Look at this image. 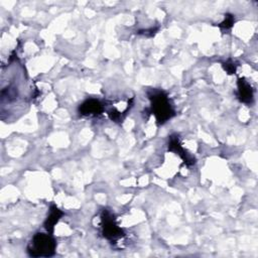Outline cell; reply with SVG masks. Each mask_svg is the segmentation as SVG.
<instances>
[{"label": "cell", "instance_id": "obj_1", "mask_svg": "<svg viewBox=\"0 0 258 258\" xmlns=\"http://www.w3.org/2000/svg\"><path fill=\"white\" fill-rule=\"evenodd\" d=\"M151 103L150 111L154 114L158 124H163L174 116V110L168 96L162 91H152L148 94Z\"/></svg>", "mask_w": 258, "mask_h": 258}, {"label": "cell", "instance_id": "obj_2", "mask_svg": "<svg viewBox=\"0 0 258 258\" xmlns=\"http://www.w3.org/2000/svg\"><path fill=\"white\" fill-rule=\"evenodd\" d=\"M56 243L50 234L37 233L33 236L27 251L33 257H49L55 252Z\"/></svg>", "mask_w": 258, "mask_h": 258}, {"label": "cell", "instance_id": "obj_3", "mask_svg": "<svg viewBox=\"0 0 258 258\" xmlns=\"http://www.w3.org/2000/svg\"><path fill=\"white\" fill-rule=\"evenodd\" d=\"M101 219H102V232L106 239L114 241L124 236L122 229L118 227L113 215L110 212L104 211Z\"/></svg>", "mask_w": 258, "mask_h": 258}, {"label": "cell", "instance_id": "obj_4", "mask_svg": "<svg viewBox=\"0 0 258 258\" xmlns=\"http://www.w3.org/2000/svg\"><path fill=\"white\" fill-rule=\"evenodd\" d=\"M104 106L103 104L96 99L86 100L79 108V112L84 116H96L103 112Z\"/></svg>", "mask_w": 258, "mask_h": 258}, {"label": "cell", "instance_id": "obj_5", "mask_svg": "<svg viewBox=\"0 0 258 258\" xmlns=\"http://www.w3.org/2000/svg\"><path fill=\"white\" fill-rule=\"evenodd\" d=\"M168 150L175 152L176 154H178L180 156V158L187 164V165H191L194 164L195 158L192 156H190L188 153H186V151L182 148V146L179 143V140L177 138L176 135H171L169 137V141H168Z\"/></svg>", "mask_w": 258, "mask_h": 258}, {"label": "cell", "instance_id": "obj_6", "mask_svg": "<svg viewBox=\"0 0 258 258\" xmlns=\"http://www.w3.org/2000/svg\"><path fill=\"white\" fill-rule=\"evenodd\" d=\"M238 98L244 104H251L254 99L253 90L245 79L238 80Z\"/></svg>", "mask_w": 258, "mask_h": 258}, {"label": "cell", "instance_id": "obj_7", "mask_svg": "<svg viewBox=\"0 0 258 258\" xmlns=\"http://www.w3.org/2000/svg\"><path fill=\"white\" fill-rule=\"evenodd\" d=\"M63 215V213L56 207V206H51L50 207V211L49 214L44 222V227L48 232H52L53 228L55 226V224L59 221V219L61 218V216Z\"/></svg>", "mask_w": 258, "mask_h": 258}, {"label": "cell", "instance_id": "obj_8", "mask_svg": "<svg viewBox=\"0 0 258 258\" xmlns=\"http://www.w3.org/2000/svg\"><path fill=\"white\" fill-rule=\"evenodd\" d=\"M234 22H235L234 16H233L232 14H227V15H225L224 21H222V22L219 24V27H221V28H223V29H230V28L233 26Z\"/></svg>", "mask_w": 258, "mask_h": 258}, {"label": "cell", "instance_id": "obj_9", "mask_svg": "<svg viewBox=\"0 0 258 258\" xmlns=\"http://www.w3.org/2000/svg\"><path fill=\"white\" fill-rule=\"evenodd\" d=\"M223 67H224L225 71H226L228 74H233V73L236 72V67H237V66H236L231 59H229V60H227L226 62H224Z\"/></svg>", "mask_w": 258, "mask_h": 258}]
</instances>
